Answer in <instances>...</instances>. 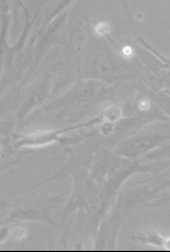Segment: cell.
Segmentation results:
<instances>
[{"label":"cell","mask_w":170,"mask_h":252,"mask_svg":"<svg viewBox=\"0 0 170 252\" xmlns=\"http://www.w3.org/2000/svg\"><path fill=\"white\" fill-rule=\"evenodd\" d=\"M96 33L100 36H104L109 33V26L106 23H99L96 26Z\"/></svg>","instance_id":"cell-1"},{"label":"cell","mask_w":170,"mask_h":252,"mask_svg":"<svg viewBox=\"0 0 170 252\" xmlns=\"http://www.w3.org/2000/svg\"><path fill=\"white\" fill-rule=\"evenodd\" d=\"M122 54L125 56V58H131L133 55V48L131 46H124L122 50Z\"/></svg>","instance_id":"cell-2"},{"label":"cell","mask_w":170,"mask_h":252,"mask_svg":"<svg viewBox=\"0 0 170 252\" xmlns=\"http://www.w3.org/2000/svg\"><path fill=\"white\" fill-rule=\"evenodd\" d=\"M138 107L141 108V109H149V107H150V102L148 101V100H142V101H140V104H138Z\"/></svg>","instance_id":"cell-3"}]
</instances>
